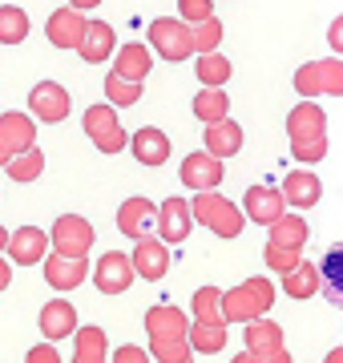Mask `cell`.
Masks as SVG:
<instances>
[{"label": "cell", "mask_w": 343, "mask_h": 363, "mask_svg": "<svg viewBox=\"0 0 343 363\" xmlns=\"http://www.w3.org/2000/svg\"><path fill=\"white\" fill-rule=\"evenodd\" d=\"M178 178L198 194V190H218L223 186V157H214V154H206V150H198V154H190L182 162V169H178Z\"/></svg>", "instance_id": "11"}, {"label": "cell", "mask_w": 343, "mask_h": 363, "mask_svg": "<svg viewBox=\"0 0 343 363\" xmlns=\"http://www.w3.org/2000/svg\"><path fill=\"white\" fill-rule=\"evenodd\" d=\"M109 359L106 331L101 327H77L73 331V363H101Z\"/></svg>", "instance_id": "27"}, {"label": "cell", "mask_w": 343, "mask_h": 363, "mask_svg": "<svg viewBox=\"0 0 343 363\" xmlns=\"http://www.w3.org/2000/svg\"><path fill=\"white\" fill-rule=\"evenodd\" d=\"M125 145H130V138H125V130H113V133H106V138H101V142H97V150H101V154H121V150H125Z\"/></svg>", "instance_id": "43"}, {"label": "cell", "mask_w": 343, "mask_h": 363, "mask_svg": "<svg viewBox=\"0 0 343 363\" xmlns=\"http://www.w3.org/2000/svg\"><path fill=\"white\" fill-rule=\"evenodd\" d=\"M133 279H137L133 259H125L121 250H106V255L97 259V267H93V283H97L101 295H125L133 286Z\"/></svg>", "instance_id": "7"}, {"label": "cell", "mask_w": 343, "mask_h": 363, "mask_svg": "<svg viewBox=\"0 0 343 363\" xmlns=\"http://www.w3.org/2000/svg\"><path fill=\"white\" fill-rule=\"evenodd\" d=\"M283 202H287L291 210H311L323 198V182L311 174V169H291L287 178H283Z\"/></svg>", "instance_id": "17"}, {"label": "cell", "mask_w": 343, "mask_h": 363, "mask_svg": "<svg viewBox=\"0 0 343 363\" xmlns=\"http://www.w3.org/2000/svg\"><path fill=\"white\" fill-rule=\"evenodd\" d=\"M283 210H287V202H283V194L275 186H251L247 198H242V214L251 222H259V226H271Z\"/></svg>", "instance_id": "19"}, {"label": "cell", "mask_w": 343, "mask_h": 363, "mask_svg": "<svg viewBox=\"0 0 343 363\" xmlns=\"http://www.w3.org/2000/svg\"><path fill=\"white\" fill-rule=\"evenodd\" d=\"M4 169H9V178L16 182H37L40 174H45V154H40L37 145H28V150H21V154H13L9 162H4Z\"/></svg>", "instance_id": "33"}, {"label": "cell", "mask_w": 343, "mask_h": 363, "mask_svg": "<svg viewBox=\"0 0 343 363\" xmlns=\"http://www.w3.org/2000/svg\"><path fill=\"white\" fill-rule=\"evenodd\" d=\"M81 125H85V133L93 138V145H97L101 138H106V133H113V130H118L121 121H118V109H113L109 101H101V105H89V109H85V117H81Z\"/></svg>", "instance_id": "34"}, {"label": "cell", "mask_w": 343, "mask_h": 363, "mask_svg": "<svg viewBox=\"0 0 343 363\" xmlns=\"http://www.w3.org/2000/svg\"><path fill=\"white\" fill-rule=\"evenodd\" d=\"M154 218H158V206H154L150 198H125L118 206V230L125 234L130 242L154 234Z\"/></svg>", "instance_id": "13"}, {"label": "cell", "mask_w": 343, "mask_h": 363, "mask_svg": "<svg viewBox=\"0 0 343 363\" xmlns=\"http://www.w3.org/2000/svg\"><path fill=\"white\" fill-rule=\"evenodd\" d=\"M319 133H327V113H323V105L315 97H303L287 113V138L303 142V138H319Z\"/></svg>", "instance_id": "15"}, {"label": "cell", "mask_w": 343, "mask_h": 363, "mask_svg": "<svg viewBox=\"0 0 343 363\" xmlns=\"http://www.w3.org/2000/svg\"><path fill=\"white\" fill-rule=\"evenodd\" d=\"M186 339L198 355H223L226 351V319H194L186 327Z\"/></svg>", "instance_id": "24"}, {"label": "cell", "mask_w": 343, "mask_h": 363, "mask_svg": "<svg viewBox=\"0 0 343 363\" xmlns=\"http://www.w3.org/2000/svg\"><path fill=\"white\" fill-rule=\"evenodd\" d=\"M295 89L303 97H343V57H327V61H307L295 69Z\"/></svg>", "instance_id": "3"}, {"label": "cell", "mask_w": 343, "mask_h": 363, "mask_svg": "<svg viewBox=\"0 0 343 363\" xmlns=\"http://www.w3.org/2000/svg\"><path fill=\"white\" fill-rule=\"evenodd\" d=\"M93 242H97V234H93V226L81 214H61L53 222V234H49V247L57 255H69V259H85L93 250Z\"/></svg>", "instance_id": "6"}, {"label": "cell", "mask_w": 343, "mask_h": 363, "mask_svg": "<svg viewBox=\"0 0 343 363\" xmlns=\"http://www.w3.org/2000/svg\"><path fill=\"white\" fill-rule=\"evenodd\" d=\"M9 157H13V154H9V145L0 142V166H4V162H9Z\"/></svg>", "instance_id": "51"}, {"label": "cell", "mask_w": 343, "mask_h": 363, "mask_svg": "<svg viewBox=\"0 0 343 363\" xmlns=\"http://www.w3.org/2000/svg\"><path fill=\"white\" fill-rule=\"evenodd\" d=\"M194 347H190V339L186 335H154L150 339V359L158 363H190Z\"/></svg>", "instance_id": "32"}, {"label": "cell", "mask_w": 343, "mask_h": 363, "mask_svg": "<svg viewBox=\"0 0 343 363\" xmlns=\"http://www.w3.org/2000/svg\"><path fill=\"white\" fill-rule=\"evenodd\" d=\"M0 142L9 145V154L37 145V121L28 113H0Z\"/></svg>", "instance_id": "25"}, {"label": "cell", "mask_w": 343, "mask_h": 363, "mask_svg": "<svg viewBox=\"0 0 343 363\" xmlns=\"http://www.w3.org/2000/svg\"><path fill=\"white\" fill-rule=\"evenodd\" d=\"M40 267H45V283L53 286V291H77L85 283V274H89V262L85 259H69V255H57V250L45 255Z\"/></svg>", "instance_id": "14"}, {"label": "cell", "mask_w": 343, "mask_h": 363, "mask_svg": "<svg viewBox=\"0 0 343 363\" xmlns=\"http://www.w3.org/2000/svg\"><path fill=\"white\" fill-rule=\"evenodd\" d=\"M291 157H295V162H303V166L323 162V157H327V133H319V138H303V142H291Z\"/></svg>", "instance_id": "41"}, {"label": "cell", "mask_w": 343, "mask_h": 363, "mask_svg": "<svg viewBox=\"0 0 343 363\" xmlns=\"http://www.w3.org/2000/svg\"><path fill=\"white\" fill-rule=\"evenodd\" d=\"M247 327V351H251V363H291V351L287 343H283V327L271 323V319H251Z\"/></svg>", "instance_id": "4"}, {"label": "cell", "mask_w": 343, "mask_h": 363, "mask_svg": "<svg viewBox=\"0 0 343 363\" xmlns=\"http://www.w3.org/2000/svg\"><path fill=\"white\" fill-rule=\"evenodd\" d=\"M190 226H194V214H190V202L186 198H166L158 206L154 230H158L162 242H186L190 238Z\"/></svg>", "instance_id": "10"}, {"label": "cell", "mask_w": 343, "mask_h": 363, "mask_svg": "<svg viewBox=\"0 0 343 363\" xmlns=\"http://www.w3.org/2000/svg\"><path fill=\"white\" fill-rule=\"evenodd\" d=\"M113 359H118V363H145V359H150V351H142V347H133V343H125V347L113 351Z\"/></svg>", "instance_id": "45"}, {"label": "cell", "mask_w": 343, "mask_h": 363, "mask_svg": "<svg viewBox=\"0 0 343 363\" xmlns=\"http://www.w3.org/2000/svg\"><path fill=\"white\" fill-rule=\"evenodd\" d=\"M283 291H287V298H311V295H319V267H315V262H307V259H299L287 274H283Z\"/></svg>", "instance_id": "28"}, {"label": "cell", "mask_w": 343, "mask_h": 363, "mask_svg": "<svg viewBox=\"0 0 343 363\" xmlns=\"http://www.w3.org/2000/svg\"><path fill=\"white\" fill-rule=\"evenodd\" d=\"M178 13L186 25H198V21L214 16V0H178Z\"/></svg>", "instance_id": "42"}, {"label": "cell", "mask_w": 343, "mask_h": 363, "mask_svg": "<svg viewBox=\"0 0 343 363\" xmlns=\"http://www.w3.org/2000/svg\"><path fill=\"white\" fill-rule=\"evenodd\" d=\"M150 69H154V52L145 49V45L130 40L125 49H113V73H121V77H130V81H145Z\"/></svg>", "instance_id": "26"}, {"label": "cell", "mask_w": 343, "mask_h": 363, "mask_svg": "<svg viewBox=\"0 0 343 363\" xmlns=\"http://www.w3.org/2000/svg\"><path fill=\"white\" fill-rule=\"evenodd\" d=\"M28 109H33L40 121H49V125H61L69 117V89L61 81H37V85L28 89Z\"/></svg>", "instance_id": "9"}, {"label": "cell", "mask_w": 343, "mask_h": 363, "mask_svg": "<svg viewBox=\"0 0 343 363\" xmlns=\"http://www.w3.org/2000/svg\"><path fill=\"white\" fill-rule=\"evenodd\" d=\"M275 307V283L254 274V279H242L238 286L223 291V319L226 323H251L259 315H266Z\"/></svg>", "instance_id": "1"}, {"label": "cell", "mask_w": 343, "mask_h": 363, "mask_svg": "<svg viewBox=\"0 0 343 363\" xmlns=\"http://www.w3.org/2000/svg\"><path fill=\"white\" fill-rule=\"evenodd\" d=\"M130 259H133L137 279L158 283V279H166V271H170V242H162L158 234H145V238H137V247H133Z\"/></svg>", "instance_id": "8"}, {"label": "cell", "mask_w": 343, "mask_h": 363, "mask_svg": "<svg viewBox=\"0 0 343 363\" xmlns=\"http://www.w3.org/2000/svg\"><path fill=\"white\" fill-rule=\"evenodd\" d=\"M81 33H85V16L77 9H57L45 25V37L53 49H77L81 45Z\"/></svg>", "instance_id": "22"}, {"label": "cell", "mask_w": 343, "mask_h": 363, "mask_svg": "<svg viewBox=\"0 0 343 363\" xmlns=\"http://www.w3.org/2000/svg\"><path fill=\"white\" fill-rule=\"evenodd\" d=\"M202 145H206V154L214 157H235L242 150V125L223 117V121H206V133H202Z\"/></svg>", "instance_id": "21"}, {"label": "cell", "mask_w": 343, "mask_h": 363, "mask_svg": "<svg viewBox=\"0 0 343 363\" xmlns=\"http://www.w3.org/2000/svg\"><path fill=\"white\" fill-rule=\"evenodd\" d=\"M327 45L343 57V16H335V21H331V28H327Z\"/></svg>", "instance_id": "46"}, {"label": "cell", "mask_w": 343, "mask_h": 363, "mask_svg": "<svg viewBox=\"0 0 343 363\" xmlns=\"http://www.w3.org/2000/svg\"><path fill=\"white\" fill-rule=\"evenodd\" d=\"M327 359H331V363H343V347H335V351L327 355Z\"/></svg>", "instance_id": "50"}, {"label": "cell", "mask_w": 343, "mask_h": 363, "mask_svg": "<svg viewBox=\"0 0 343 363\" xmlns=\"http://www.w3.org/2000/svg\"><path fill=\"white\" fill-rule=\"evenodd\" d=\"M186 327H190V319H186L178 307H150L145 311V335H186Z\"/></svg>", "instance_id": "29"}, {"label": "cell", "mask_w": 343, "mask_h": 363, "mask_svg": "<svg viewBox=\"0 0 343 363\" xmlns=\"http://www.w3.org/2000/svg\"><path fill=\"white\" fill-rule=\"evenodd\" d=\"M130 150L142 166H162L170 157V138L158 125H142L137 133H130Z\"/></svg>", "instance_id": "23"}, {"label": "cell", "mask_w": 343, "mask_h": 363, "mask_svg": "<svg viewBox=\"0 0 343 363\" xmlns=\"http://www.w3.org/2000/svg\"><path fill=\"white\" fill-rule=\"evenodd\" d=\"M9 283H13V262H9L4 255H0V291H4Z\"/></svg>", "instance_id": "47"}, {"label": "cell", "mask_w": 343, "mask_h": 363, "mask_svg": "<svg viewBox=\"0 0 343 363\" xmlns=\"http://www.w3.org/2000/svg\"><path fill=\"white\" fill-rule=\"evenodd\" d=\"M4 247H9V230L0 226V255H4Z\"/></svg>", "instance_id": "49"}, {"label": "cell", "mask_w": 343, "mask_h": 363, "mask_svg": "<svg viewBox=\"0 0 343 363\" xmlns=\"http://www.w3.org/2000/svg\"><path fill=\"white\" fill-rule=\"evenodd\" d=\"M28 363H61V351H57L53 343L45 339L40 347H33V351H28Z\"/></svg>", "instance_id": "44"}, {"label": "cell", "mask_w": 343, "mask_h": 363, "mask_svg": "<svg viewBox=\"0 0 343 363\" xmlns=\"http://www.w3.org/2000/svg\"><path fill=\"white\" fill-rule=\"evenodd\" d=\"M113 49H118V33H113V25H106V21H85V33H81V61H89V65H101V61H109L113 57Z\"/></svg>", "instance_id": "16"}, {"label": "cell", "mask_w": 343, "mask_h": 363, "mask_svg": "<svg viewBox=\"0 0 343 363\" xmlns=\"http://www.w3.org/2000/svg\"><path fill=\"white\" fill-rule=\"evenodd\" d=\"M150 49H158L162 61H190V25L178 21V16H162V21H150Z\"/></svg>", "instance_id": "5"}, {"label": "cell", "mask_w": 343, "mask_h": 363, "mask_svg": "<svg viewBox=\"0 0 343 363\" xmlns=\"http://www.w3.org/2000/svg\"><path fill=\"white\" fill-rule=\"evenodd\" d=\"M315 267H319V291H323V298L343 311V242H331L327 255Z\"/></svg>", "instance_id": "20"}, {"label": "cell", "mask_w": 343, "mask_h": 363, "mask_svg": "<svg viewBox=\"0 0 343 363\" xmlns=\"http://www.w3.org/2000/svg\"><path fill=\"white\" fill-rule=\"evenodd\" d=\"M106 101L113 109H125V105H137L142 101V81H130L121 73H109L106 77Z\"/></svg>", "instance_id": "36"}, {"label": "cell", "mask_w": 343, "mask_h": 363, "mask_svg": "<svg viewBox=\"0 0 343 363\" xmlns=\"http://www.w3.org/2000/svg\"><path fill=\"white\" fill-rule=\"evenodd\" d=\"M190 307H194V319H223V291L218 286H198Z\"/></svg>", "instance_id": "39"}, {"label": "cell", "mask_w": 343, "mask_h": 363, "mask_svg": "<svg viewBox=\"0 0 343 363\" xmlns=\"http://www.w3.org/2000/svg\"><path fill=\"white\" fill-rule=\"evenodd\" d=\"M101 0H69V9H77V13H85V9H97Z\"/></svg>", "instance_id": "48"}, {"label": "cell", "mask_w": 343, "mask_h": 363, "mask_svg": "<svg viewBox=\"0 0 343 363\" xmlns=\"http://www.w3.org/2000/svg\"><path fill=\"white\" fill-rule=\"evenodd\" d=\"M299 259H303V247H279V242H266V250H263V262L275 274H287Z\"/></svg>", "instance_id": "40"}, {"label": "cell", "mask_w": 343, "mask_h": 363, "mask_svg": "<svg viewBox=\"0 0 343 363\" xmlns=\"http://www.w3.org/2000/svg\"><path fill=\"white\" fill-rule=\"evenodd\" d=\"M230 113V97H226L223 85H202L198 97H194V117L198 121H223Z\"/></svg>", "instance_id": "30"}, {"label": "cell", "mask_w": 343, "mask_h": 363, "mask_svg": "<svg viewBox=\"0 0 343 363\" xmlns=\"http://www.w3.org/2000/svg\"><path fill=\"white\" fill-rule=\"evenodd\" d=\"M266 230H271V238H266V242H279V247H303L307 234H311V230H307V222L299 218V214H287V210H283V214H279Z\"/></svg>", "instance_id": "31"}, {"label": "cell", "mask_w": 343, "mask_h": 363, "mask_svg": "<svg viewBox=\"0 0 343 363\" xmlns=\"http://www.w3.org/2000/svg\"><path fill=\"white\" fill-rule=\"evenodd\" d=\"M190 45H194V52H214L223 45V21L218 16H206L198 25H190Z\"/></svg>", "instance_id": "38"}, {"label": "cell", "mask_w": 343, "mask_h": 363, "mask_svg": "<svg viewBox=\"0 0 343 363\" xmlns=\"http://www.w3.org/2000/svg\"><path fill=\"white\" fill-rule=\"evenodd\" d=\"M77 331V307L65 303V298H53V303H45L40 307V335L49 339V343H61Z\"/></svg>", "instance_id": "18"}, {"label": "cell", "mask_w": 343, "mask_h": 363, "mask_svg": "<svg viewBox=\"0 0 343 363\" xmlns=\"http://www.w3.org/2000/svg\"><path fill=\"white\" fill-rule=\"evenodd\" d=\"M4 255H9V262H16V267H33V262H40L49 255V234L40 230V226H21V230L9 234Z\"/></svg>", "instance_id": "12"}, {"label": "cell", "mask_w": 343, "mask_h": 363, "mask_svg": "<svg viewBox=\"0 0 343 363\" xmlns=\"http://www.w3.org/2000/svg\"><path fill=\"white\" fill-rule=\"evenodd\" d=\"M230 61H226L223 52L214 49V52H198V81L202 85H226L230 81Z\"/></svg>", "instance_id": "37"}, {"label": "cell", "mask_w": 343, "mask_h": 363, "mask_svg": "<svg viewBox=\"0 0 343 363\" xmlns=\"http://www.w3.org/2000/svg\"><path fill=\"white\" fill-rule=\"evenodd\" d=\"M28 13L16 4H0V45H21L28 40Z\"/></svg>", "instance_id": "35"}, {"label": "cell", "mask_w": 343, "mask_h": 363, "mask_svg": "<svg viewBox=\"0 0 343 363\" xmlns=\"http://www.w3.org/2000/svg\"><path fill=\"white\" fill-rule=\"evenodd\" d=\"M190 214H194V222H202L210 234H218V238H238L242 226H247V214H242L230 198L218 194V190H198L194 202H190Z\"/></svg>", "instance_id": "2"}]
</instances>
